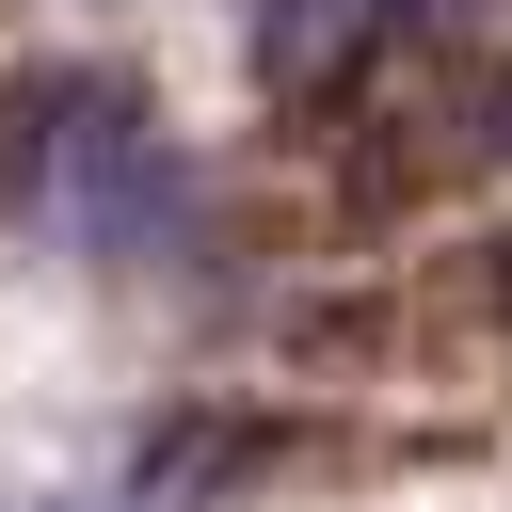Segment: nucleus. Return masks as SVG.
Wrapping results in <instances>:
<instances>
[{
  "instance_id": "nucleus-1",
  "label": "nucleus",
  "mask_w": 512,
  "mask_h": 512,
  "mask_svg": "<svg viewBox=\"0 0 512 512\" xmlns=\"http://www.w3.org/2000/svg\"><path fill=\"white\" fill-rule=\"evenodd\" d=\"M16 192H32L96 272H144V256L192 240V160H176V128H160L128 80H96V64H48V80L16 96Z\"/></svg>"
},
{
  "instance_id": "nucleus-2",
  "label": "nucleus",
  "mask_w": 512,
  "mask_h": 512,
  "mask_svg": "<svg viewBox=\"0 0 512 512\" xmlns=\"http://www.w3.org/2000/svg\"><path fill=\"white\" fill-rule=\"evenodd\" d=\"M384 32H416V0H256L240 16V48H256V80H288V96H320V80H352Z\"/></svg>"
}]
</instances>
